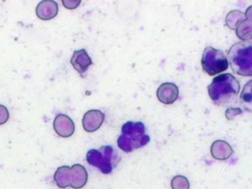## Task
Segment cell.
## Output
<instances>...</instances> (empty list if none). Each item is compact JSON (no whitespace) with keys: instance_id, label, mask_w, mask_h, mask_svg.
I'll use <instances>...</instances> for the list:
<instances>
[{"instance_id":"obj_1","label":"cell","mask_w":252,"mask_h":189,"mask_svg":"<svg viewBox=\"0 0 252 189\" xmlns=\"http://www.w3.org/2000/svg\"><path fill=\"white\" fill-rule=\"evenodd\" d=\"M240 91L238 80L230 73L215 77L208 86V93L212 101L218 106L231 108L236 103Z\"/></svg>"},{"instance_id":"obj_2","label":"cell","mask_w":252,"mask_h":189,"mask_svg":"<svg viewBox=\"0 0 252 189\" xmlns=\"http://www.w3.org/2000/svg\"><path fill=\"white\" fill-rule=\"evenodd\" d=\"M144 123L128 121L122 127V134L117 140L119 149L126 153H130L148 144L150 137L145 134Z\"/></svg>"},{"instance_id":"obj_3","label":"cell","mask_w":252,"mask_h":189,"mask_svg":"<svg viewBox=\"0 0 252 189\" xmlns=\"http://www.w3.org/2000/svg\"><path fill=\"white\" fill-rule=\"evenodd\" d=\"M228 57L230 66L234 73L240 76H252V40L233 44L228 50Z\"/></svg>"},{"instance_id":"obj_4","label":"cell","mask_w":252,"mask_h":189,"mask_svg":"<svg viewBox=\"0 0 252 189\" xmlns=\"http://www.w3.org/2000/svg\"><path fill=\"white\" fill-rule=\"evenodd\" d=\"M89 165L98 168L104 174H109L117 167L122 158L111 146H103L99 149H91L86 155Z\"/></svg>"},{"instance_id":"obj_5","label":"cell","mask_w":252,"mask_h":189,"mask_svg":"<svg viewBox=\"0 0 252 189\" xmlns=\"http://www.w3.org/2000/svg\"><path fill=\"white\" fill-rule=\"evenodd\" d=\"M201 65L205 72L213 76L227 70L228 62L222 50L207 47L203 50Z\"/></svg>"},{"instance_id":"obj_6","label":"cell","mask_w":252,"mask_h":189,"mask_svg":"<svg viewBox=\"0 0 252 189\" xmlns=\"http://www.w3.org/2000/svg\"><path fill=\"white\" fill-rule=\"evenodd\" d=\"M156 94L159 101L164 104H172L179 97V90L174 83H163L158 88Z\"/></svg>"},{"instance_id":"obj_7","label":"cell","mask_w":252,"mask_h":189,"mask_svg":"<svg viewBox=\"0 0 252 189\" xmlns=\"http://www.w3.org/2000/svg\"><path fill=\"white\" fill-rule=\"evenodd\" d=\"M104 121V115L98 109H92L84 115L82 125L84 129L88 132L97 131L102 125Z\"/></svg>"},{"instance_id":"obj_8","label":"cell","mask_w":252,"mask_h":189,"mask_svg":"<svg viewBox=\"0 0 252 189\" xmlns=\"http://www.w3.org/2000/svg\"><path fill=\"white\" fill-rule=\"evenodd\" d=\"M54 128L56 133L60 137H69L74 133L75 124L70 117L60 114L54 119Z\"/></svg>"},{"instance_id":"obj_9","label":"cell","mask_w":252,"mask_h":189,"mask_svg":"<svg viewBox=\"0 0 252 189\" xmlns=\"http://www.w3.org/2000/svg\"><path fill=\"white\" fill-rule=\"evenodd\" d=\"M88 174L86 168L80 164H75L70 167V187L81 189L88 183Z\"/></svg>"},{"instance_id":"obj_10","label":"cell","mask_w":252,"mask_h":189,"mask_svg":"<svg viewBox=\"0 0 252 189\" xmlns=\"http://www.w3.org/2000/svg\"><path fill=\"white\" fill-rule=\"evenodd\" d=\"M70 63L73 67L82 75L85 73L88 68L93 65L94 62L91 60V58L88 55V52L85 49L82 50H76L73 53V56L70 59Z\"/></svg>"},{"instance_id":"obj_11","label":"cell","mask_w":252,"mask_h":189,"mask_svg":"<svg viewBox=\"0 0 252 189\" xmlns=\"http://www.w3.org/2000/svg\"><path fill=\"white\" fill-rule=\"evenodd\" d=\"M58 4L55 1L45 0L40 1L36 6V16L42 20L48 21L54 19L58 14Z\"/></svg>"},{"instance_id":"obj_12","label":"cell","mask_w":252,"mask_h":189,"mask_svg":"<svg viewBox=\"0 0 252 189\" xmlns=\"http://www.w3.org/2000/svg\"><path fill=\"white\" fill-rule=\"evenodd\" d=\"M212 158L218 160H226L232 155L231 146L224 140H218L212 143L210 149Z\"/></svg>"},{"instance_id":"obj_13","label":"cell","mask_w":252,"mask_h":189,"mask_svg":"<svg viewBox=\"0 0 252 189\" xmlns=\"http://www.w3.org/2000/svg\"><path fill=\"white\" fill-rule=\"evenodd\" d=\"M70 167L67 165L59 167L54 176V180L60 189H65L70 186Z\"/></svg>"},{"instance_id":"obj_14","label":"cell","mask_w":252,"mask_h":189,"mask_svg":"<svg viewBox=\"0 0 252 189\" xmlns=\"http://www.w3.org/2000/svg\"><path fill=\"white\" fill-rule=\"evenodd\" d=\"M252 19H246L237 25L236 34L242 41L252 40Z\"/></svg>"},{"instance_id":"obj_15","label":"cell","mask_w":252,"mask_h":189,"mask_svg":"<svg viewBox=\"0 0 252 189\" xmlns=\"http://www.w3.org/2000/svg\"><path fill=\"white\" fill-rule=\"evenodd\" d=\"M252 80L249 81L242 90L240 97V103L242 107L251 113L252 112Z\"/></svg>"},{"instance_id":"obj_16","label":"cell","mask_w":252,"mask_h":189,"mask_svg":"<svg viewBox=\"0 0 252 189\" xmlns=\"http://www.w3.org/2000/svg\"><path fill=\"white\" fill-rule=\"evenodd\" d=\"M246 19L245 14L239 10H231L225 17V24L227 27L232 31H235L237 25Z\"/></svg>"},{"instance_id":"obj_17","label":"cell","mask_w":252,"mask_h":189,"mask_svg":"<svg viewBox=\"0 0 252 189\" xmlns=\"http://www.w3.org/2000/svg\"><path fill=\"white\" fill-rule=\"evenodd\" d=\"M189 182L184 176H175L171 181L172 189H189Z\"/></svg>"},{"instance_id":"obj_18","label":"cell","mask_w":252,"mask_h":189,"mask_svg":"<svg viewBox=\"0 0 252 189\" xmlns=\"http://www.w3.org/2000/svg\"><path fill=\"white\" fill-rule=\"evenodd\" d=\"M242 113V109L238 107L228 108L225 111V118L228 121L234 119L237 115H240Z\"/></svg>"},{"instance_id":"obj_19","label":"cell","mask_w":252,"mask_h":189,"mask_svg":"<svg viewBox=\"0 0 252 189\" xmlns=\"http://www.w3.org/2000/svg\"><path fill=\"white\" fill-rule=\"evenodd\" d=\"M9 119V112L3 105H0V125L5 124Z\"/></svg>"},{"instance_id":"obj_20","label":"cell","mask_w":252,"mask_h":189,"mask_svg":"<svg viewBox=\"0 0 252 189\" xmlns=\"http://www.w3.org/2000/svg\"><path fill=\"white\" fill-rule=\"evenodd\" d=\"M63 5L69 10H74L81 4L80 0H63Z\"/></svg>"}]
</instances>
